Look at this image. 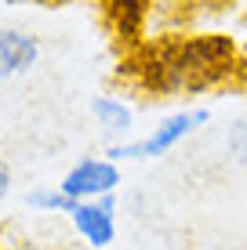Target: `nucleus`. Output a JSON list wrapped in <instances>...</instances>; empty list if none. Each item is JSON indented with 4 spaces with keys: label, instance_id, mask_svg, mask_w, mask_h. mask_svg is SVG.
I'll return each instance as SVG.
<instances>
[{
    "label": "nucleus",
    "instance_id": "obj_3",
    "mask_svg": "<svg viewBox=\"0 0 247 250\" xmlns=\"http://www.w3.org/2000/svg\"><path fill=\"white\" fill-rule=\"evenodd\" d=\"M153 4L146 0H109L102 4V19H106V29L116 44H124L127 51L146 44V22H149Z\"/></svg>",
    "mask_w": 247,
    "mask_h": 250
},
{
    "label": "nucleus",
    "instance_id": "obj_4",
    "mask_svg": "<svg viewBox=\"0 0 247 250\" xmlns=\"http://www.w3.org/2000/svg\"><path fill=\"white\" fill-rule=\"evenodd\" d=\"M113 196H102V200H91V203H76L73 210V225L88 239L91 247H109L116 236V221H113Z\"/></svg>",
    "mask_w": 247,
    "mask_h": 250
},
{
    "label": "nucleus",
    "instance_id": "obj_6",
    "mask_svg": "<svg viewBox=\"0 0 247 250\" xmlns=\"http://www.w3.org/2000/svg\"><path fill=\"white\" fill-rule=\"evenodd\" d=\"M37 62V40L22 29H0V80L25 73Z\"/></svg>",
    "mask_w": 247,
    "mask_h": 250
},
{
    "label": "nucleus",
    "instance_id": "obj_5",
    "mask_svg": "<svg viewBox=\"0 0 247 250\" xmlns=\"http://www.w3.org/2000/svg\"><path fill=\"white\" fill-rule=\"evenodd\" d=\"M207 116H211L207 109H189V113L167 116L160 127H153L149 138H142V156H164V152H171L182 138H189L200 124H207Z\"/></svg>",
    "mask_w": 247,
    "mask_h": 250
},
{
    "label": "nucleus",
    "instance_id": "obj_1",
    "mask_svg": "<svg viewBox=\"0 0 247 250\" xmlns=\"http://www.w3.org/2000/svg\"><path fill=\"white\" fill-rule=\"evenodd\" d=\"M244 69L240 47L225 33H185L157 37L127 51L120 73L138 91L171 98V94H203L236 80Z\"/></svg>",
    "mask_w": 247,
    "mask_h": 250
},
{
    "label": "nucleus",
    "instance_id": "obj_2",
    "mask_svg": "<svg viewBox=\"0 0 247 250\" xmlns=\"http://www.w3.org/2000/svg\"><path fill=\"white\" fill-rule=\"evenodd\" d=\"M120 185V167L109 160H80L69 174L62 178L58 192H66L76 203H91L102 196H113V188Z\"/></svg>",
    "mask_w": 247,
    "mask_h": 250
},
{
    "label": "nucleus",
    "instance_id": "obj_7",
    "mask_svg": "<svg viewBox=\"0 0 247 250\" xmlns=\"http://www.w3.org/2000/svg\"><path fill=\"white\" fill-rule=\"evenodd\" d=\"M91 113H95V120L106 131H116V134H124L127 127H131V120H135V113L120 98H95L91 102Z\"/></svg>",
    "mask_w": 247,
    "mask_h": 250
},
{
    "label": "nucleus",
    "instance_id": "obj_10",
    "mask_svg": "<svg viewBox=\"0 0 247 250\" xmlns=\"http://www.w3.org/2000/svg\"><path fill=\"white\" fill-rule=\"evenodd\" d=\"M7 188H11V170H7V163L0 160V203H4V196H7Z\"/></svg>",
    "mask_w": 247,
    "mask_h": 250
},
{
    "label": "nucleus",
    "instance_id": "obj_8",
    "mask_svg": "<svg viewBox=\"0 0 247 250\" xmlns=\"http://www.w3.org/2000/svg\"><path fill=\"white\" fill-rule=\"evenodd\" d=\"M29 207H40V210H76V200H69L66 192H29Z\"/></svg>",
    "mask_w": 247,
    "mask_h": 250
},
{
    "label": "nucleus",
    "instance_id": "obj_9",
    "mask_svg": "<svg viewBox=\"0 0 247 250\" xmlns=\"http://www.w3.org/2000/svg\"><path fill=\"white\" fill-rule=\"evenodd\" d=\"M229 149H233V156L240 163H247V120H236L229 127Z\"/></svg>",
    "mask_w": 247,
    "mask_h": 250
}]
</instances>
